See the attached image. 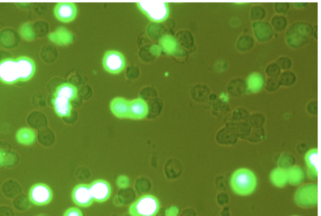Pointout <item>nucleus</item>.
<instances>
[{
    "mask_svg": "<svg viewBox=\"0 0 321 216\" xmlns=\"http://www.w3.org/2000/svg\"><path fill=\"white\" fill-rule=\"evenodd\" d=\"M130 179L127 176H119L117 179V185L120 188H126L130 186Z\"/></svg>",
    "mask_w": 321,
    "mask_h": 216,
    "instance_id": "obj_22",
    "label": "nucleus"
},
{
    "mask_svg": "<svg viewBox=\"0 0 321 216\" xmlns=\"http://www.w3.org/2000/svg\"><path fill=\"white\" fill-rule=\"evenodd\" d=\"M130 101L122 97H117L112 100L110 107L115 117L119 118H130Z\"/></svg>",
    "mask_w": 321,
    "mask_h": 216,
    "instance_id": "obj_12",
    "label": "nucleus"
},
{
    "mask_svg": "<svg viewBox=\"0 0 321 216\" xmlns=\"http://www.w3.org/2000/svg\"><path fill=\"white\" fill-rule=\"evenodd\" d=\"M232 189L236 194L248 195L255 190L256 178L252 171L247 169H240L233 174L230 180Z\"/></svg>",
    "mask_w": 321,
    "mask_h": 216,
    "instance_id": "obj_1",
    "label": "nucleus"
},
{
    "mask_svg": "<svg viewBox=\"0 0 321 216\" xmlns=\"http://www.w3.org/2000/svg\"><path fill=\"white\" fill-rule=\"evenodd\" d=\"M160 209V202L155 195L146 194L138 198L130 205L132 216H156Z\"/></svg>",
    "mask_w": 321,
    "mask_h": 216,
    "instance_id": "obj_2",
    "label": "nucleus"
},
{
    "mask_svg": "<svg viewBox=\"0 0 321 216\" xmlns=\"http://www.w3.org/2000/svg\"><path fill=\"white\" fill-rule=\"evenodd\" d=\"M55 17L63 22H70L75 19L78 14V8L73 3H59L55 8Z\"/></svg>",
    "mask_w": 321,
    "mask_h": 216,
    "instance_id": "obj_9",
    "label": "nucleus"
},
{
    "mask_svg": "<svg viewBox=\"0 0 321 216\" xmlns=\"http://www.w3.org/2000/svg\"><path fill=\"white\" fill-rule=\"evenodd\" d=\"M72 199L78 206L87 207L93 204L89 185L81 184L74 187L72 192Z\"/></svg>",
    "mask_w": 321,
    "mask_h": 216,
    "instance_id": "obj_8",
    "label": "nucleus"
},
{
    "mask_svg": "<svg viewBox=\"0 0 321 216\" xmlns=\"http://www.w3.org/2000/svg\"><path fill=\"white\" fill-rule=\"evenodd\" d=\"M78 94V89L77 87L70 83H64L57 87L54 96L62 97L72 101L77 98Z\"/></svg>",
    "mask_w": 321,
    "mask_h": 216,
    "instance_id": "obj_14",
    "label": "nucleus"
},
{
    "mask_svg": "<svg viewBox=\"0 0 321 216\" xmlns=\"http://www.w3.org/2000/svg\"><path fill=\"white\" fill-rule=\"evenodd\" d=\"M17 141L22 145H30L35 142L36 133L34 130L28 128H23L18 131Z\"/></svg>",
    "mask_w": 321,
    "mask_h": 216,
    "instance_id": "obj_18",
    "label": "nucleus"
},
{
    "mask_svg": "<svg viewBox=\"0 0 321 216\" xmlns=\"http://www.w3.org/2000/svg\"><path fill=\"white\" fill-rule=\"evenodd\" d=\"M317 148L310 150L305 155V160L308 167V173L310 178L316 179L317 178Z\"/></svg>",
    "mask_w": 321,
    "mask_h": 216,
    "instance_id": "obj_15",
    "label": "nucleus"
},
{
    "mask_svg": "<svg viewBox=\"0 0 321 216\" xmlns=\"http://www.w3.org/2000/svg\"><path fill=\"white\" fill-rule=\"evenodd\" d=\"M265 84L263 74L259 73H253L248 76L246 79V88L250 92H258L263 89Z\"/></svg>",
    "mask_w": 321,
    "mask_h": 216,
    "instance_id": "obj_16",
    "label": "nucleus"
},
{
    "mask_svg": "<svg viewBox=\"0 0 321 216\" xmlns=\"http://www.w3.org/2000/svg\"><path fill=\"white\" fill-rule=\"evenodd\" d=\"M137 7L152 22H163L169 17V7L166 2H141L137 3Z\"/></svg>",
    "mask_w": 321,
    "mask_h": 216,
    "instance_id": "obj_3",
    "label": "nucleus"
},
{
    "mask_svg": "<svg viewBox=\"0 0 321 216\" xmlns=\"http://www.w3.org/2000/svg\"><path fill=\"white\" fill-rule=\"evenodd\" d=\"M160 43L162 49L169 55H173L178 50V43L176 38L170 35L163 36Z\"/></svg>",
    "mask_w": 321,
    "mask_h": 216,
    "instance_id": "obj_17",
    "label": "nucleus"
},
{
    "mask_svg": "<svg viewBox=\"0 0 321 216\" xmlns=\"http://www.w3.org/2000/svg\"><path fill=\"white\" fill-rule=\"evenodd\" d=\"M52 189L45 184H37L31 187L29 191V199L33 204L45 205L52 200Z\"/></svg>",
    "mask_w": 321,
    "mask_h": 216,
    "instance_id": "obj_5",
    "label": "nucleus"
},
{
    "mask_svg": "<svg viewBox=\"0 0 321 216\" xmlns=\"http://www.w3.org/2000/svg\"><path fill=\"white\" fill-rule=\"evenodd\" d=\"M271 178L274 185L278 187H283L288 180L287 171L282 169L275 170L272 172Z\"/></svg>",
    "mask_w": 321,
    "mask_h": 216,
    "instance_id": "obj_19",
    "label": "nucleus"
},
{
    "mask_svg": "<svg viewBox=\"0 0 321 216\" xmlns=\"http://www.w3.org/2000/svg\"><path fill=\"white\" fill-rule=\"evenodd\" d=\"M63 216H83V214L79 208L71 207L66 210Z\"/></svg>",
    "mask_w": 321,
    "mask_h": 216,
    "instance_id": "obj_23",
    "label": "nucleus"
},
{
    "mask_svg": "<svg viewBox=\"0 0 321 216\" xmlns=\"http://www.w3.org/2000/svg\"><path fill=\"white\" fill-rule=\"evenodd\" d=\"M89 187L94 201L99 203L106 202L111 195V186L105 180H96L92 182Z\"/></svg>",
    "mask_w": 321,
    "mask_h": 216,
    "instance_id": "obj_7",
    "label": "nucleus"
},
{
    "mask_svg": "<svg viewBox=\"0 0 321 216\" xmlns=\"http://www.w3.org/2000/svg\"><path fill=\"white\" fill-rule=\"evenodd\" d=\"M54 110L60 117H70L73 111L71 101L62 97L54 96L52 99Z\"/></svg>",
    "mask_w": 321,
    "mask_h": 216,
    "instance_id": "obj_13",
    "label": "nucleus"
},
{
    "mask_svg": "<svg viewBox=\"0 0 321 216\" xmlns=\"http://www.w3.org/2000/svg\"><path fill=\"white\" fill-rule=\"evenodd\" d=\"M103 66L107 72L111 74H119L125 66L124 55L116 50L107 51L103 59Z\"/></svg>",
    "mask_w": 321,
    "mask_h": 216,
    "instance_id": "obj_6",
    "label": "nucleus"
},
{
    "mask_svg": "<svg viewBox=\"0 0 321 216\" xmlns=\"http://www.w3.org/2000/svg\"><path fill=\"white\" fill-rule=\"evenodd\" d=\"M0 81L8 84L20 81L16 59H7L0 62Z\"/></svg>",
    "mask_w": 321,
    "mask_h": 216,
    "instance_id": "obj_4",
    "label": "nucleus"
},
{
    "mask_svg": "<svg viewBox=\"0 0 321 216\" xmlns=\"http://www.w3.org/2000/svg\"><path fill=\"white\" fill-rule=\"evenodd\" d=\"M149 107L145 99L138 97L130 101V118L142 120L147 117Z\"/></svg>",
    "mask_w": 321,
    "mask_h": 216,
    "instance_id": "obj_11",
    "label": "nucleus"
},
{
    "mask_svg": "<svg viewBox=\"0 0 321 216\" xmlns=\"http://www.w3.org/2000/svg\"><path fill=\"white\" fill-rule=\"evenodd\" d=\"M18 69H19L20 81H27L34 75L35 64L34 62L27 57H20L16 59Z\"/></svg>",
    "mask_w": 321,
    "mask_h": 216,
    "instance_id": "obj_10",
    "label": "nucleus"
},
{
    "mask_svg": "<svg viewBox=\"0 0 321 216\" xmlns=\"http://www.w3.org/2000/svg\"><path fill=\"white\" fill-rule=\"evenodd\" d=\"M73 35L66 28H61L59 31V35L57 36L56 42L60 44H68L73 42Z\"/></svg>",
    "mask_w": 321,
    "mask_h": 216,
    "instance_id": "obj_21",
    "label": "nucleus"
},
{
    "mask_svg": "<svg viewBox=\"0 0 321 216\" xmlns=\"http://www.w3.org/2000/svg\"><path fill=\"white\" fill-rule=\"evenodd\" d=\"M287 176L290 183L293 185H297L301 182L304 177L301 169L297 167H294L291 169L289 171H287Z\"/></svg>",
    "mask_w": 321,
    "mask_h": 216,
    "instance_id": "obj_20",
    "label": "nucleus"
}]
</instances>
